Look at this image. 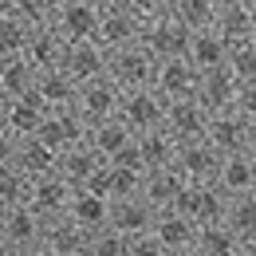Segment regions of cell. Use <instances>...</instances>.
Listing matches in <instances>:
<instances>
[{
	"mask_svg": "<svg viewBox=\"0 0 256 256\" xmlns=\"http://www.w3.org/2000/svg\"><path fill=\"white\" fill-rule=\"evenodd\" d=\"M44 102L36 95H24V98H4V114H0V126L8 130L12 138H32L40 122H44Z\"/></svg>",
	"mask_w": 256,
	"mask_h": 256,
	"instance_id": "obj_24",
	"label": "cell"
},
{
	"mask_svg": "<svg viewBox=\"0 0 256 256\" xmlns=\"http://www.w3.org/2000/svg\"><path fill=\"white\" fill-rule=\"evenodd\" d=\"M12 154H16V138L0 126V166H12Z\"/></svg>",
	"mask_w": 256,
	"mask_h": 256,
	"instance_id": "obj_45",
	"label": "cell"
},
{
	"mask_svg": "<svg viewBox=\"0 0 256 256\" xmlns=\"http://www.w3.org/2000/svg\"><path fill=\"white\" fill-rule=\"evenodd\" d=\"M150 236L158 240L166 252H182V248H193V240H197V224H193L186 213H178V209H162V213H154Z\"/></svg>",
	"mask_w": 256,
	"mask_h": 256,
	"instance_id": "obj_22",
	"label": "cell"
},
{
	"mask_svg": "<svg viewBox=\"0 0 256 256\" xmlns=\"http://www.w3.org/2000/svg\"><path fill=\"white\" fill-rule=\"evenodd\" d=\"M0 217H4V209H0Z\"/></svg>",
	"mask_w": 256,
	"mask_h": 256,
	"instance_id": "obj_53",
	"label": "cell"
},
{
	"mask_svg": "<svg viewBox=\"0 0 256 256\" xmlns=\"http://www.w3.org/2000/svg\"><path fill=\"white\" fill-rule=\"evenodd\" d=\"M60 71H67V75H71L79 87H83V83H91V79H102V75H106V48H98L95 40L67 44Z\"/></svg>",
	"mask_w": 256,
	"mask_h": 256,
	"instance_id": "obj_15",
	"label": "cell"
},
{
	"mask_svg": "<svg viewBox=\"0 0 256 256\" xmlns=\"http://www.w3.org/2000/svg\"><path fill=\"white\" fill-rule=\"evenodd\" d=\"M106 79H110L118 91L150 87V79H154V60H150L138 44L118 48V52H106Z\"/></svg>",
	"mask_w": 256,
	"mask_h": 256,
	"instance_id": "obj_3",
	"label": "cell"
},
{
	"mask_svg": "<svg viewBox=\"0 0 256 256\" xmlns=\"http://www.w3.org/2000/svg\"><path fill=\"white\" fill-rule=\"evenodd\" d=\"M24 44H28V28L12 12H0V60L24 56Z\"/></svg>",
	"mask_w": 256,
	"mask_h": 256,
	"instance_id": "obj_39",
	"label": "cell"
},
{
	"mask_svg": "<svg viewBox=\"0 0 256 256\" xmlns=\"http://www.w3.org/2000/svg\"><path fill=\"white\" fill-rule=\"evenodd\" d=\"M154 224V209L142 201V197H126V201H110V213H106V228H114L118 236H146Z\"/></svg>",
	"mask_w": 256,
	"mask_h": 256,
	"instance_id": "obj_21",
	"label": "cell"
},
{
	"mask_svg": "<svg viewBox=\"0 0 256 256\" xmlns=\"http://www.w3.org/2000/svg\"><path fill=\"white\" fill-rule=\"evenodd\" d=\"M98 166H102V158H98L95 150L83 142V146H71V150H64V154H60V162H56V174L64 178L71 190H83V186L95 178Z\"/></svg>",
	"mask_w": 256,
	"mask_h": 256,
	"instance_id": "obj_30",
	"label": "cell"
},
{
	"mask_svg": "<svg viewBox=\"0 0 256 256\" xmlns=\"http://www.w3.org/2000/svg\"><path fill=\"white\" fill-rule=\"evenodd\" d=\"M106 213H110V201H106V197H95V193H87V190H75L71 201H67L64 217L71 224H79V228L91 236L98 228H106Z\"/></svg>",
	"mask_w": 256,
	"mask_h": 256,
	"instance_id": "obj_27",
	"label": "cell"
},
{
	"mask_svg": "<svg viewBox=\"0 0 256 256\" xmlns=\"http://www.w3.org/2000/svg\"><path fill=\"white\" fill-rule=\"evenodd\" d=\"M205 142H209L221 158H224V154H252V150H256V118H252V114H240V110L209 114Z\"/></svg>",
	"mask_w": 256,
	"mask_h": 256,
	"instance_id": "obj_1",
	"label": "cell"
},
{
	"mask_svg": "<svg viewBox=\"0 0 256 256\" xmlns=\"http://www.w3.org/2000/svg\"><path fill=\"white\" fill-rule=\"evenodd\" d=\"M138 36H142V20L130 12L126 4L102 8V16H98V32H95V44H98V48H106V52H118V48L138 44Z\"/></svg>",
	"mask_w": 256,
	"mask_h": 256,
	"instance_id": "obj_9",
	"label": "cell"
},
{
	"mask_svg": "<svg viewBox=\"0 0 256 256\" xmlns=\"http://www.w3.org/2000/svg\"><path fill=\"white\" fill-rule=\"evenodd\" d=\"M0 12H8V0H0Z\"/></svg>",
	"mask_w": 256,
	"mask_h": 256,
	"instance_id": "obj_49",
	"label": "cell"
},
{
	"mask_svg": "<svg viewBox=\"0 0 256 256\" xmlns=\"http://www.w3.org/2000/svg\"><path fill=\"white\" fill-rule=\"evenodd\" d=\"M213 4H228V0H213Z\"/></svg>",
	"mask_w": 256,
	"mask_h": 256,
	"instance_id": "obj_52",
	"label": "cell"
},
{
	"mask_svg": "<svg viewBox=\"0 0 256 256\" xmlns=\"http://www.w3.org/2000/svg\"><path fill=\"white\" fill-rule=\"evenodd\" d=\"M98 16H102V8H95L91 0H56L52 28L64 36L67 44H83V40H95Z\"/></svg>",
	"mask_w": 256,
	"mask_h": 256,
	"instance_id": "obj_5",
	"label": "cell"
},
{
	"mask_svg": "<svg viewBox=\"0 0 256 256\" xmlns=\"http://www.w3.org/2000/svg\"><path fill=\"white\" fill-rule=\"evenodd\" d=\"M224 56H228V44L213 28L205 32H190V44H186V64L201 75V71H213V67H224Z\"/></svg>",
	"mask_w": 256,
	"mask_h": 256,
	"instance_id": "obj_28",
	"label": "cell"
},
{
	"mask_svg": "<svg viewBox=\"0 0 256 256\" xmlns=\"http://www.w3.org/2000/svg\"><path fill=\"white\" fill-rule=\"evenodd\" d=\"M197 79H201V75L186 64V56H178V60H162V64H154V79H150V87H154L166 102H174V98H193Z\"/></svg>",
	"mask_w": 256,
	"mask_h": 256,
	"instance_id": "obj_13",
	"label": "cell"
},
{
	"mask_svg": "<svg viewBox=\"0 0 256 256\" xmlns=\"http://www.w3.org/2000/svg\"><path fill=\"white\" fill-rule=\"evenodd\" d=\"M205 126H209V114H205V106L197 98H174V102H166L162 130L174 142H197V138H205Z\"/></svg>",
	"mask_w": 256,
	"mask_h": 256,
	"instance_id": "obj_8",
	"label": "cell"
},
{
	"mask_svg": "<svg viewBox=\"0 0 256 256\" xmlns=\"http://www.w3.org/2000/svg\"><path fill=\"white\" fill-rule=\"evenodd\" d=\"M126 256H170V252H166L158 240L146 232V236H134V240H126Z\"/></svg>",
	"mask_w": 256,
	"mask_h": 256,
	"instance_id": "obj_43",
	"label": "cell"
},
{
	"mask_svg": "<svg viewBox=\"0 0 256 256\" xmlns=\"http://www.w3.org/2000/svg\"><path fill=\"white\" fill-rule=\"evenodd\" d=\"M134 146H138V158H142V174L170 170V166H174V154H178V142L162 126L146 130V134H134Z\"/></svg>",
	"mask_w": 256,
	"mask_h": 256,
	"instance_id": "obj_31",
	"label": "cell"
},
{
	"mask_svg": "<svg viewBox=\"0 0 256 256\" xmlns=\"http://www.w3.org/2000/svg\"><path fill=\"white\" fill-rule=\"evenodd\" d=\"M56 162H60V154L44 142V138H16V154H12V166L28 178V182H36V178H48V174H56Z\"/></svg>",
	"mask_w": 256,
	"mask_h": 256,
	"instance_id": "obj_23",
	"label": "cell"
},
{
	"mask_svg": "<svg viewBox=\"0 0 256 256\" xmlns=\"http://www.w3.org/2000/svg\"><path fill=\"white\" fill-rule=\"evenodd\" d=\"M118 98H122V91L102 75V79H91V83L79 87L75 110H79V118H83L87 126H95V122H106V118L118 114Z\"/></svg>",
	"mask_w": 256,
	"mask_h": 256,
	"instance_id": "obj_7",
	"label": "cell"
},
{
	"mask_svg": "<svg viewBox=\"0 0 256 256\" xmlns=\"http://www.w3.org/2000/svg\"><path fill=\"white\" fill-rule=\"evenodd\" d=\"M170 20H178L186 32H205L213 28V16H217V4L213 0H170Z\"/></svg>",
	"mask_w": 256,
	"mask_h": 256,
	"instance_id": "obj_35",
	"label": "cell"
},
{
	"mask_svg": "<svg viewBox=\"0 0 256 256\" xmlns=\"http://www.w3.org/2000/svg\"><path fill=\"white\" fill-rule=\"evenodd\" d=\"M240 83L228 67H213V71H201L197 79V91L193 98L205 106V114H221V110H236V98H240Z\"/></svg>",
	"mask_w": 256,
	"mask_h": 256,
	"instance_id": "obj_6",
	"label": "cell"
},
{
	"mask_svg": "<svg viewBox=\"0 0 256 256\" xmlns=\"http://www.w3.org/2000/svg\"><path fill=\"white\" fill-rule=\"evenodd\" d=\"M0 114H4V95H0Z\"/></svg>",
	"mask_w": 256,
	"mask_h": 256,
	"instance_id": "obj_51",
	"label": "cell"
},
{
	"mask_svg": "<svg viewBox=\"0 0 256 256\" xmlns=\"http://www.w3.org/2000/svg\"><path fill=\"white\" fill-rule=\"evenodd\" d=\"M221 224H228L240 240L256 244V193H236L224 201V217Z\"/></svg>",
	"mask_w": 256,
	"mask_h": 256,
	"instance_id": "obj_33",
	"label": "cell"
},
{
	"mask_svg": "<svg viewBox=\"0 0 256 256\" xmlns=\"http://www.w3.org/2000/svg\"><path fill=\"white\" fill-rule=\"evenodd\" d=\"M197 256H256V244L240 240L228 224H197V240H193Z\"/></svg>",
	"mask_w": 256,
	"mask_h": 256,
	"instance_id": "obj_19",
	"label": "cell"
},
{
	"mask_svg": "<svg viewBox=\"0 0 256 256\" xmlns=\"http://www.w3.org/2000/svg\"><path fill=\"white\" fill-rule=\"evenodd\" d=\"M64 48L67 40L52 24L48 28H36V32H28V44H24V60L36 67V71H56V67L64 64Z\"/></svg>",
	"mask_w": 256,
	"mask_h": 256,
	"instance_id": "obj_25",
	"label": "cell"
},
{
	"mask_svg": "<svg viewBox=\"0 0 256 256\" xmlns=\"http://www.w3.org/2000/svg\"><path fill=\"white\" fill-rule=\"evenodd\" d=\"M224 197L213 182H190L182 201H178V213H186L193 224H217L224 217Z\"/></svg>",
	"mask_w": 256,
	"mask_h": 256,
	"instance_id": "obj_11",
	"label": "cell"
},
{
	"mask_svg": "<svg viewBox=\"0 0 256 256\" xmlns=\"http://www.w3.org/2000/svg\"><path fill=\"white\" fill-rule=\"evenodd\" d=\"M40 102H44V110H71L75 106V95H79V83L67 75V71H40V79H36V91H32Z\"/></svg>",
	"mask_w": 256,
	"mask_h": 256,
	"instance_id": "obj_26",
	"label": "cell"
},
{
	"mask_svg": "<svg viewBox=\"0 0 256 256\" xmlns=\"http://www.w3.org/2000/svg\"><path fill=\"white\" fill-rule=\"evenodd\" d=\"M134 142V134H130L118 118H106V122H95V126H87V146L95 150L102 162H110L122 146H130Z\"/></svg>",
	"mask_w": 256,
	"mask_h": 256,
	"instance_id": "obj_34",
	"label": "cell"
},
{
	"mask_svg": "<svg viewBox=\"0 0 256 256\" xmlns=\"http://www.w3.org/2000/svg\"><path fill=\"white\" fill-rule=\"evenodd\" d=\"M106 166H118V170H134V174H142V158H138V146L130 142V146H122L114 158L106 162Z\"/></svg>",
	"mask_w": 256,
	"mask_h": 256,
	"instance_id": "obj_44",
	"label": "cell"
},
{
	"mask_svg": "<svg viewBox=\"0 0 256 256\" xmlns=\"http://www.w3.org/2000/svg\"><path fill=\"white\" fill-rule=\"evenodd\" d=\"M8 12H12L28 32H36V28H48V24H52L56 0H8Z\"/></svg>",
	"mask_w": 256,
	"mask_h": 256,
	"instance_id": "obj_36",
	"label": "cell"
},
{
	"mask_svg": "<svg viewBox=\"0 0 256 256\" xmlns=\"http://www.w3.org/2000/svg\"><path fill=\"white\" fill-rule=\"evenodd\" d=\"M170 256H197L193 248H182V252H170Z\"/></svg>",
	"mask_w": 256,
	"mask_h": 256,
	"instance_id": "obj_48",
	"label": "cell"
},
{
	"mask_svg": "<svg viewBox=\"0 0 256 256\" xmlns=\"http://www.w3.org/2000/svg\"><path fill=\"white\" fill-rule=\"evenodd\" d=\"M0 256H12V252H8V248H4V244H0Z\"/></svg>",
	"mask_w": 256,
	"mask_h": 256,
	"instance_id": "obj_50",
	"label": "cell"
},
{
	"mask_svg": "<svg viewBox=\"0 0 256 256\" xmlns=\"http://www.w3.org/2000/svg\"><path fill=\"white\" fill-rule=\"evenodd\" d=\"M83 256H126V236H118L114 228H98L87 236Z\"/></svg>",
	"mask_w": 256,
	"mask_h": 256,
	"instance_id": "obj_41",
	"label": "cell"
},
{
	"mask_svg": "<svg viewBox=\"0 0 256 256\" xmlns=\"http://www.w3.org/2000/svg\"><path fill=\"white\" fill-rule=\"evenodd\" d=\"M224 67L236 75V79H256V40H240V44H228V56Z\"/></svg>",
	"mask_w": 256,
	"mask_h": 256,
	"instance_id": "obj_40",
	"label": "cell"
},
{
	"mask_svg": "<svg viewBox=\"0 0 256 256\" xmlns=\"http://www.w3.org/2000/svg\"><path fill=\"white\" fill-rule=\"evenodd\" d=\"M213 32L221 36L224 44L256 40V0H228V4H217Z\"/></svg>",
	"mask_w": 256,
	"mask_h": 256,
	"instance_id": "obj_12",
	"label": "cell"
},
{
	"mask_svg": "<svg viewBox=\"0 0 256 256\" xmlns=\"http://www.w3.org/2000/svg\"><path fill=\"white\" fill-rule=\"evenodd\" d=\"M217 162H221V154H217V150H213L205 138H197V142H178L174 170H178L186 182H213Z\"/></svg>",
	"mask_w": 256,
	"mask_h": 256,
	"instance_id": "obj_18",
	"label": "cell"
},
{
	"mask_svg": "<svg viewBox=\"0 0 256 256\" xmlns=\"http://www.w3.org/2000/svg\"><path fill=\"white\" fill-rule=\"evenodd\" d=\"M36 138H44L56 154H64L71 146H83V142H87V122L79 118L75 106H71V110H48L44 122H40V130H36Z\"/></svg>",
	"mask_w": 256,
	"mask_h": 256,
	"instance_id": "obj_10",
	"label": "cell"
},
{
	"mask_svg": "<svg viewBox=\"0 0 256 256\" xmlns=\"http://www.w3.org/2000/svg\"><path fill=\"white\" fill-rule=\"evenodd\" d=\"M126 197H142V174L106 166V201H126Z\"/></svg>",
	"mask_w": 256,
	"mask_h": 256,
	"instance_id": "obj_38",
	"label": "cell"
},
{
	"mask_svg": "<svg viewBox=\"0 0 256 256\" xmlns=\"http://www.w3.org/2000/svg\"><path fill=\"white\" fill-rule=\"evenodd\" d=\"M28 178L16 166H0V209H16L28 201Z\"/></svg>",
	"mask_w": 256,
	"mask_h": 256,
	"instance_id": "obj_37",
	"label": "cell"
},
{
	"mask_svg": "<svg viewBox=\"0 0 256 256\" xmlns=\"http://www.w3.org/2000/svg\"><path fill=\"white\" fill-rule=\"evenodd\" d=\"M186 178L170 166V170H154V174H142V201L162 213V209H178V201H182V193H186Z\"/></svg>",
	"mask_w": 256,
	"mask_h": 256,
	"instance_id": "obj_20",
	"label": "cell"
},
{
	"mask_svg": "<svg viewBox=\"0 0 256 256\" xmlns=\"http://www.w3.org/2000/svg\"><path fill=\"white\" fill-rule=\"evenodd\" d=\"M40 244H44L52 256H83V248H87V232H83L79 224H71L67 217H52V221H44Z\"/></svg>",
	"mask_w": 256,
	"mask_h": 256,
	"instance_id": "obj_29",
	"label": "cell"
},
{
	"mask_svg": "<svg viewBox=\"0 0 256 256\" xmlns=\"http://www.w3.org/2000/svg\"><path fill=\"white\" fill-rule=\"evenodd\" d=\"M122 4H126L142 24H146V20H158V16L170 12V0H122Z\"/></svg>",
	"mask_w": 256,
	"mask_h": 256,
	"instance_id": "obj_42",
	"label": "cell"
},
{
	"mask_svg": "<svg viewBox=\"0 0 256 256\" xmlns=\"http://www.w3.org/2000/svg\"><path fill=\"white\" fill-rule=\"evenodd\" d=\"M130 134H146V130H158L166 118V98L154 87H138V91H122L118 98V114H114Z\"/></svg>",
	"mask_w": 256,
	"mask_h": 256,
	"instance_id": "obj_2",
	"label": "cell"
},
{
	"mask_svg": "<svg viewBox=\"0 0 256 256\" xmlns=\"http://www.w3.org/2000/svg\"><path fill=\"white\" fill-rule=\"evenodd\" d=\"M95 8H114V4H122V0H91Z\"/></svg>",
	"mask_w": 256,
	"mask_h": 256,
	"instance_id": "obj_47",
	"label": "cell"
},
{
	"mask_svg": "<svg viewBox=\"0 0 256 256\" xmlns=\"http://www.w3.org/2000/svg\"><path fill=\"white\" fill-rule=\"evenodd\" d=\"M71 186H67L60 174H48V178H36L32 186H28V209H32L36 217H44V221H52V217H64L67 213V201H71Z\"/></svg>",
	"mask_w": 256,
	"mask_h": 256,
	"instance_id": "obj_14",
	"label": "cell"
},
{
	"mask_svg": "<svg viewBox=\"0 0 256 256\" xmlns=\"http://www.w3.org/2000/svg\"><path fill=\"white\" fill-rule=\"evenodd\" d=\"M36 79H40V71H36L24 56H12V60H0V95L4 98H24L36 91Z\"/></svg>",
	"mask_w": 256,
	"mask_h": 256,
	"instance_id": "obj_32",
	"label": "cell"
},
{
	"mask_svg": "<svg viewBox=\"0 0 256 256\" xmlns=\"http://www.w3.org/2000/svg\"><path fill=\"white\" fill-rule=\"evenodd\" d=\"M40 236H44V217H36L28 205L4 209V217H0V244H4L8 252L28 248V244H40Z\"/></svg>",
	"mask_w": 256,
	"mask_h": 256,
	"instance_id": "obj_16",
	"label": "cell"
},
{
	"mask_svg": "<svg viewBox=\"0 0 256 256\" xmlns=\"http://www.w3.org/2000/svg\"><path fill=\"white\" fill-rule=\"evenodd\" d=\"M12 256H52V252H48L44 244H28V248H16Z\"/></svg>",
	"mask_w": 256,
	"mask_h": 256,
	"instance_id": "obj_46",
	"label": "cell"
},
{
	"mask_svg": "<svg viewBox=\"0 0 256 256\" xmlns=\"http://www.w3.org/2000/svg\"><path fill=\"white\" fill-rule=\"evenodd\" d=\"M186 44H190V32H186L178 20H170V16L146 20V24H142V36H138V48H142L154 64L186 56Z\"/></svg>",
	"mask_w": 256,
	"mask_h": 256,
	"instance_id": "obj_4",
	"label": "cell"
},
{
	"mask_svg": "<svg viewBox=\"0 0 256 256\" xmlns=\"http://www.w3.org/2000/svg\"><path fill=\"white\" fill-rule=\"evenodd\" d=\"M213 186H217L224 197L256 193V150H252V154H224V158L217 162Z\"/></svg>",
	"mask_w": 256,
	"mask_h": 256,
	"instance_id": "obj_17",
	"label": "cell"
}]
</instances>
